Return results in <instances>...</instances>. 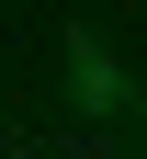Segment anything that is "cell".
Returning a JSON list of instances; mask_svg holds the SVG:
<instances>
[{"mask_svg":"<svg viewBox=\"0 0 147 159\" xmlns=\"http://www.w3.org/2000/svg\"><path fill=\"white\" fill-rule=\"evenodd\" d=\"M68 91H79L91 114H124V68L91 46V34H68Z\"/></svg>","mask_w":147,"mask_h":159,"instance_id":"obj_1","label":"cell"}]
</instances>
